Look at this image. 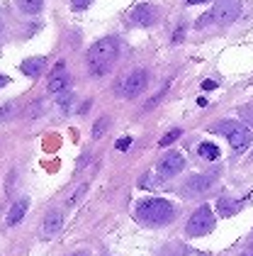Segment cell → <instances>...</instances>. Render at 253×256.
Here are the masks:
<instances>
[{
	"instance_id": "30",
	"label": "cell",
	"mask_w": 253,
	"mask_h": 256,
	"mask_svg": "<svg viewBox=\"0 0 253 256\" xmlns=\"http://www.w3.org/2000/svg\"><path fill=\"white\" fill-rule=\"evenodd\" d=\"M73 256H85V254H73Z\"/></svg>"
},
{
	"instance_id": "18",
	"label": "cell",
	"mask_w": 253,
	"mask_h": 256,
	"mask_svg": "<svg viewBox=\"0 0 253 256\" xmlns=\"http://www.w3.org/2000/svg\"><path fill=\"white\" fill-rule=\"evenodd\" d=\"M239 115H241V118L246 120L249 124H253V105H244V108L239 110Z\"/></svg>"
},
{
	"instance_id": "29",
	"label": "cell",
	"mask_w": 253,
	"mask_h": 256,
	"mask_svg": "<svg viewBox=\"0 0 253 256\" xmlns=\"http://www.w3.org/2000/svg\"><path fill=\"white\" fill-rule=\"evenodd\" d=\"M251 249H253V234H251Z\"/></svg>"
},
{
	"instance_id": "20",
	"label": "cell",
	"mask_w": 253,
	"mask_h": 256,
	"mask_svg": "<svg viewBox=\"0 0 253 256\" xmlns=\"http://www.w3.org/2000/svg\"><path fill=\"white\" fill-rule=\"evenodd\" d=\"M173 256H207V254H202V252H195V249H180L178 254Z\"/></svg>"
},
{
	"instance_id": "5",
	"label": "cell",
	"mask_w": 253,
	"mask_h": 256,
	"mask_svg": "<svg viewBox=\"0 0 253 256\" xmlns=\"http://www.w3.org/2000/svg\"><path fill=\"white\" fill-rule=\"evenodd\" d=\"M241 15V0H217L212 10V20L217 24H232Z\"/></svg>"
},
{
	"instance_id": "16",
	"label": "cell",
	"mask_w": 253,
	"mask_h": 256,
	"mask_svg": "<svg viewBox=\"0 0 253 256\" xmlns=\"http://www.w3.org/2000/svg\"><path fill=\"white\" fill-rule=\"evenodd\" d=\"M200 156L205 158V161H214V158H219V146L217 144H210V142H205V144H200Z\"/></svg>"
},
{
	"instance_id": "9",
	"label": "cell",
	"mask_w": 253,
	"mask_h": 256,
	"mask_svg": "<svg viewBox=\"0 0 253 256\" xmlns=\"http://www.w3.org/2000/svg\"><path fill=\"white\" fill-rule=\"evenodd\" d=\"M68 86H71V76L63 74V64H58L56 74H51V80H49V90L51 93H63Z\"/></svg>"
},
{
	"instance_id": "21",
	"label": "cell",
	"mask_w": 253,
	"mask_h": 256,
	"mask_svg": "<svg viewBox=\"0 0 253 256\" xmlns=\"http://www.w3.org/2000/svg\"><path fill=\"white\" fill-rule=\"evenodd\" d=\"M85 190H88V186H80V188L76 190V196H73L71 200H68V205H73V202H78V200H80V196H83Z\"/></svg>"
},
{
	"instance_id": "23",
	"label": "cell",
	"mask_w": 253,
	"mask_h": 256,
	"mask_svg": "<svg viewBox=\"0 0 253 256\" xmlns=\"http://www.w3.org/2000/svg\"><path fill=\"white\" fill-rule=\"evenodd\" d=\"M71 96H68V93H63V96H61V98H58V105H61V108H68V102H71Z\"/></svg>"
},
{
	"instance_id": "2",
	"label": "cell",
	"mask_w": 253,
	"mask_h": 256,
	"mask_svg": "<svg viewBox=\"0 0 253 256\" xmlns=\"http://www.w3.org/2000/svg\"><path fill=\"white\" fill-rule=\"evenodd\" d=\"M173 205L168 200H161V198H149V200H141L136 205V217L144 224H166L173 220Z\"/></svg>"
},
{
	"instance_id": "13",
	"label": "cell",
	"mask_w": 253,
	"mask_h": 256,
	"mask_svg": "<svg viewBox=\"0 0 253 256\" xmlns=\"http://www.w3.org/2000/svg\"><path fill=\"white\" fill-rule=\"evenodd\" d=\"M27 208H29V202L22 198V200H17L12 208H10V212H7V224H17L19 220L24 217V212H27Z\"/></svg>"
},
{
	"instance_id": "6",
	"label": "cell",
	"mask_w": 253,
	"mask_h": 256,
	"mask_svg": "<svg viewBox=\"0 0 253 256\" xmlns=\"http://www.w3.org/2000/svg\"><path fill=\"white\" fill-rule=\"evenodd\" d=\"M146 83H149V74H146L144 68H136V71H132L127 78L122 80L119 93H122L124 98H136V96L146 88Z\"/></svg>"
},
{
	"instance_id": "26",
	"label": "cell",
	"mask_w": 253,
	"mask_h": 256,
	"mask_svg": "<svg viewBox=\"0 0 253 256\" xmlns=\"http://www.w3.org/2000/svg\"><path fill=\"white\" fill-rule=\"evenodd\" d=\"M214 86H217L214 80H205V83H202V88H205V90H207V88H214Z\"/></svg>"
},
{
	"instance_id": "14",
	"label": "cell",
	"mask_w": 253,
	"mask_h": 256,
	"mask_svg": "<svg viewBox=\"0 0 253 256\" xmlns=\"http://www.w3.org/2000/svg\"><path fill=\"white\" fill-rule=\"evenodd\" d=\"M17 2V8L22 12H27V15H37L39 10L44 8V0H15Z\"/></svg>"
},
{
	"instance_id": "8",
	"label": "cell",
	"mask_w": 253,
	"mask_h": 256,
	"mask_svg": "<svg viewBox=\"0 0 253 256\" xmlns=\"http://www.w3.org/2000/svg\"><path fill=\"white\" fill-rule=\"evenodd\" d=\"M132 20L136 24H144V27H149V24H154L158 20V10H156L154 5H149V2H144V5H139L134 12H132Z\"/></svg>"
},
{
	"instance_id": "12",
	"label": "cell",
	"mask_w": 253,
	"mask_h": 256,
	"mask_svg": "<svg viewBox=\"0 0 253 256\" xmlns=\"http://www.w3.org/2000/svg\"><path fill=\"white\" fill-rule=\"evenodd\" d=\"M19 68H22V74H24V76H32V78H34V76H39V74L46 68V61L39 59V56L37 59H27V61H22V66H19Z\"/></svg>"
},
{
	"instance_id": "24",
	"label": "cell",
	"mask_w": 253,
	"mask_h": 256,
	"mask_svg": "<svg viewBox=\"0 0 253 256\" xmlns=\"http://www.w3.org/2000/svg\"><path fill=\"white\" fill-rule=\"evenodd\" d=\"M210 20H212V15H202V18L197 20V27L202 30V27H205V24H207V22H210Z\"/></svg>"
},
{
	"instance_id": "15",
	"label": "cell",
	"mask_w": 253,
	"mask_h": 256,
	"mask_svg": "<svg viewBox=\"0 0 253 256\" xmlns=\"http://www.w3.org/2000/svg\"><path fill=\"white\" fill-rule=\"evenodd\" d=\"M239 208H241V202H234L232 198H219V212H222L224 217L236 215Z\"/></svg>"
},
{
	"instance_id": "19",
	"label": "cell",
	"mask_w": 253,
	"mask_h": 256,
	"mask_svg": "<svg viewBox=\"0 0 253 256\" xmlns=\"http://www.w3.org/2000/svg\"><path fill=\"white\" fill-rule=\"evenodd\" d=\"M105 127H107V118H100L95 122V130H93V137H102V130H105Z\"/></svg>"
},
{
	"instance_id": "11",
	"label": "cell",
	"mask_w": 253,
	"mask_h": 256,
	"mask_svg": "<svg viewBox=\"0 0 253 256\" xmlns=\"http://www.w3.org/2000/svg\"><path fill=\"white\" fill-rule=\"evenodd\" d=\"M61 224H63V215L58 212V210H51V212H46L44 217V236H54L61 230Z\"/></svg>"
},
{
	"instance_id": "4",
	"label": "cell",
	"mask_w": 253,
	"mask_h": 256,
	"mask_svg": "<svg viewBox=\"0 0 253 256\" xmlns=\"http://www.w3.org/2000/svg\"><path fill=\"white\" fill-rule=\"evenodd\" d=\"M188 234L190 236H202L214 230V212L210 205H200L193 212V217L188 220Z\"/></svg>"
},
{
	"instance_id": "1",
	"label": "cell",
	"mask_w": 253,
	"mask_h": 256,
	"mask_svg": "<svg viewBox=\"0 0 253 256\" xmlns=\"http://www.w3.org/2000/svg\"><path fill=\"white\" fill-rule=\"evenodd\" d=\"M117 54H119V44L115 37H105V40H97L90 49H88V68L90 74L102 76L112 68Z\"/></svg>"
},
{
	"instance_id": "3",
	"label": "cell",
	"mask_w": 253,
	"mask_h": 256,
	"mask_svg": "<svg viewBox=\"0 0 253 256\" xmlns=\"http://www.w3.org/2000/svg\"><path fill=\"white\" fill-rule=\"evenodd\" d=\"M214 132H219V134H224V137L229 139L234 152H244V149H249V144H251V130H249L246 124L236 122V120L219 122V124L214 127Z\"/></svg>"
},
{
	"instance_id": "27",
	"label": "cell",
	"mask_w": 253,
	"mask_h": 256,
	"mask_svg": "<svg viewBox=\"0 0 253 256\" xmlns=\"http://www.w3.org/2000/svg\"><path fill=\"white\" fill-rule=\"evenodd\" d=\"M7 80H10L7 76H2V74H0V88H2V86H7Z\"/></svg>"
},
{
	"instance_id": "22",
	"label": "cell",
	"mask_w": 253,
	"mask_h": 256,
	"mask_svg": "<svg viewBox=\"0 0 253 256\" xmlns=\"http://www.w3.org/2000/svg\"><path fill=\"white\" fill-rule=\"evenodd\" d=\"M132 144V137H122L119 142H117V149H127Z\"/></svg>"
},
{
	"instance_id": "10",
	"label": "cell",
	"mask_w": 253,
	"mask_h": 256,
	"mask_svg": "<svg viewBox=\"0 0 253 256\" xmlns=\"http://www.w3.org/2000/svg\"><path fill=\"white\" fill-rule=\"evenodd\" d=\"M210 186H212V178L210 176H193V178H188L185 190L193 193V196H202V193L210 190Z\"/></svg>"
},
{
	"instance_id": "7",
	"label": "cell",
	"mask_w": 253,
	"mask_h": 256,
	"mask_svg": "<svg viewBox=\"0 0 253 256\" xmlns=\"http://www.w3.org/2000/svg\"><path fill=\"white\" fill-rule=\"evenodd\" d=\"M183 168H185V158L180 156L178 152H171L168 156H163L161 158V164H158V174H161V176H166V178L178 176Z\"/></svg>"
},
{
	"instance_id": "17",
	"label": "cell",
	"mask_w": 253,
	"mask_h": 256,
	"mask_svg": "<svg viewBox=\"0 0 253 256\" xmlns=\"http://www.w3.org/2000/svg\"><path fill=\"white\" fill-rule=\"evenodd\" d=\"M178 137H180V130H171L168 134H163V139H161L158 144H161V146H168V144H173Z\"/></svg>"
},
{
	"instance_id": "28",
	"label": "cell",
	"mask_w": 253,
	"mask_h": 256,
	"mask_svg": "<svg viewBox=\"0 0 253 256\" xmlns=\"http://www.w3.org/2000/svg\"><path fill=\"white\" fill-rule=\"evenodd\" d=\"M190 5H197V2H207V0H188Z\"/></svg>"
},
{
	"instance_id": "25",
	"label": "cell",
	"mask_w": 253,
	"mask_h": 256,
	"mask_svg": "<svg viewBox=\"0 0 253 256\" xmlns=\"http://www.w3.org/2000/svg\"><path fill=\"white\" fill-rule=\"evenodd\" d=\"M88 2H90V0H73V8H76V10H83Z\"/></svg>"
}]
</instances>
